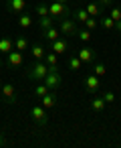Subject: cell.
<instances>
[{"label":"cell","instance_id":"6da1fadb","mask_svg":"<svg viewBox=\"0 0 121 148\" xmlns=\"http://www.w3.org/2000/svg\"><path fill=\"white\" fill-rule=\"evenodd\" d=\"M47 73H49V65H47L45 61H34V63L24 71V77H26L28 81H45Z\"/></svg>","mask_w":121,"mask_h":148},{"label":"cell","instance_id":"7a4b0ae2","mask_svg":"<svg viewBox=\"0 0 121 148\" xmlns=\"http://www.w3.org/2000/svg\"><path fill=\"white\" fill-rule=\"evenodd\" d=\"M57 27H59V31H61V35L63 37H67V39H73L75 35H77V23L71 18V16H65V18H61V21H57Z\"/></svg>","mask_w":121,"mask_h":148},{"label":"cell","instance_id":"3957f363","mask_svg":"<svg viewBox=\"0 0 121 148\" xmlns=\"http://www.w3.org/2000/svg\"><path fill=\"white\" fill-rule=\"evenodd\" d=\"M49 14L55 18V21H61V18H65V16H71L73 12H71V8H69V4H63V2H53L49 4Z\"/></svg>","mask_w":121,"mask_h":148},{"label":"cell","instance_id":"277c9868","mask_svg":"<svg viewBox=\"0 0 121 148\" xmlns=\"http://www.w3.org/2000/svg\"><path fill=\"white\" fill-rule=\"evenodd\" d=\"M61 83H63L61 71H59V69H49V73H47V77H45V85H47L49 89L57 91V89H61Z\"/></svg>","mask_w":121,"mask_h":148},{"label":"cell","instance_id":"5b68a950","mask_svg":"<svg viewBox=\"0 0 121 148\" xmlns=\"http://www.w3.org/2000/svg\"><path fill=\"white\" fill-rule=\"evenodd\" d=\"M83 87H85V91L91 93V95L99 93V91H101V77H97L95 73L87 75V77L83 79Z\"/></svg>","mask_w":121,"mask_h":148},{"label":"cell","instance_id":"8992f818","mask_svg":"<svg viewBox=\"0 0 121 148\" xmlns=\"http://www.w3.org/2000/svg\"><path fill=\"white\" fill-rule=\"evenodd\" d=\"M30 118L37 126H47L49 124V116H47V108L43 106H32L30 108Z\"/></svg>","mask_w":121,"mask_h":148},{"label":"cell","instance_id":"52a82bcc","mask_svg":"<svg viewBox=\"0 0 121 148\" xmlns=\"http://www.w3.org/2000/svg\"><path fill=\"white\" fill-rule=\"evenodd\" d=\"M26 6H28L26 0H6V12L12 14V16L22 14V12L26 10Z\"/></svg>","mask_w":121,"mask_h":148},{"label":"cell","instance_id":"ba28073f","mask_svg":"<svg viewBox=\"0 0 121 148\" xmlns=\"http://www.w3.org/2000/svg\"><path fill=\"white\" fill-rule=\"evenodd\" d=\"M77 57L83 61V65H93V63L97 61V51L85 45V47H81V49L77 51Z\"/></svg>","mask_w":121,"mask_h":148},{"label":"cell","instance_id":"9c48e42d","mask_svg":"<svg viewBox=\"0 0 121 148\" xmlns=\"http://www.w3.org/2000/svg\"><path fill=\"white\" fill-rule=\"evenodd\" d=\"M2 97H4V103H8V106H16V101H18V95H16V87L12 85V83H4L2 85Z\"/></svg>","mask_w":121,"mask_h":148},{"label":"cell","instance_id":"30bf717a","mask_svg":"<svg viewBox=\"0 0 121 148\" xmlns=\"http://www.w3.org/2000/svg\"><path fill=\"white\" fill-rule=\"evenodd\" d=\"M22 63H24L22 51H16V49H12V51L6 55V65H8L10 69H18V67H22Z\"/></svg>","mask_w":121,"mask_h":148},{"label":"cell","instance_id":"8fae6325","mask_svg":"<svg viewBox=\"0 0 121 148\" xmlns=\"http://www.w3.org/2000/svg\"><path fill=\"white\" fill-rule=\"evenodd\" d=\"M49 49H51V51H55V53L61 57V55H65V53L69 51V41H65V39H61V37H59L57 41H53V43L49 45Z\"/></svg>","mask_w":121,"mask_h":148},{"label":"cell","instance_id":"7c38bea8","mask_svg":"<svg viewBox=\"0 0 121 148\" xmlns=\"http://www.w3.org/2000/svg\"><path fill=\"white\" fill-rule=\"evenodd\" d=\"M57 101H59V95H57V91H53V89L41 97V106H43V108H47V110L55 108V106H57Z\"/></svg>","mask_w":121,"mask_h":148},{"label":"cell","instance_id":"4fadbf2b","mask_svg":"<svg viewBox=\"0 0 121 148\" xmlns=\"http://www.w3.org/2000/svg\"><path fill=\"white\" fill-rule=\"evenodd\" d=\"M30 55L34 61H45V55H47V47L43 43H34L30 45Z\"/></svg>","mask_w":121,"mask_h":148},{"label":"cell","instance_id":"5bb4252c","mask_svg":"<svg viewBox=\"0 0 121 148\" xmlns=\"http://www.w3.org/2000/svg\"><path fill=\"white\" fill-rule=\"evenodd\" d=\"M43 35V41L47 43V45H51L53 41H57L59 37H61V31H59V27L55 25V27H51V29H47L45 33H41Z\"/></svg>","mask_w":121,"mask_h":148},{"label":"cell","instance_id":"9a60e30c","mask_svg":"<svg viewBox=\"0 0 121 148\" xmlns=\"http://www.w3.org/2000/svg\"><path fill=\"white\" fill-rule=\"evenodd\" d=\"M14 49V41L10 37H2L0 39V55H8Z\"/></svg>","mask_w":121,"mask_h":148},{"label":"cell","instance_id":"2e32d148","mask_svg":"<svg viewBox=\"0 0 121 148\" xmlns=\"http://www.w3.org/2000/svg\"><path fill=\"white\" fill-rule=\"evenodd\" d=\"M85 10L89 12V16H99V14H103V6L97 2V0H91V2L85 6Z\"/></svg>","mask_w":121,"mask_h":148},{"label":"cell","instance_id":"e0dca14e","mask_svg":"<svg viewBox=\"0 0 121 148\" xmlns=\"http://www.w3.org/2000/svg\"><path fill=\"white\" fill-rule=\"evenodd\" d=\"M105 108H107V103L103 101V97L95 93V95H93V99H91V110H93L95 114H99V112H103Z\"/></svg>","mask_w":121,"mask_h":148},{"label":"cell","instance_id":"ac0fdd59","mask_svg":"<svg viewBox=\"0 0 121 148\" xmlns=\"http://www.w3.org/2000/svg\"><path fill=\"white\" fill-rule=\"evenodd\" d=\"M55 25H57V21H55L51 14L41 16V21H39V29H41V33H45L47 29H51V27H55Z\"/></svg>","mask_w":121,"mask_h":148},{"label":"cell","instance_id":"d6986e66","mask_svg":"<svg viewBox=\"0 0 121 148\" xmlns=\"http://www.w3.org/2000/svg\"><path fill=\"white\" fill-rule=\"evenodd\" d=\"M87 18H89V12H87L85 8H77V10L73 12V21H75L77 25H85Z\"/></svg>","mask_w":121,"mask_h":148},{"label":"cell","instance_id":"ffe728a7","mask_svg":"<svg viewBox=\"0 0 121 148\" xmlns=\"http://www.w3.org/2000/svg\"><path fill=\"white\" fill-rule=\"evenodd\" d=\"M45 63L49 67H59V55L51 49H47V55H45Z\"/></svg>","mask_w":121,"mask_h":148},{"label":"cell","instance_id":"44dd1931","mask_svg":"<svg viewBox=\"0 0 121 148\" xmlns=\"http://www.w3.org/2000/svg\"><path fill=\"white\" fill-rule=\"evenodd\" d=\"M75 37H77L81 43H89V41L93 39V31H89V29H85V27H83V29H79V31H77V35H75Z\"/></svg>","mask_w":121,"mask_h":148},{"label":"cell","instance_id":"7402d4cb","mask_svg":"<svg viewBox=\"0 0 121 148\" xmlns=\"http://www.w3.org/2000/svg\"><path fill=\"white\" fill-rule=\"evenodd\" d=\"M14 49H16V51H22V53L28 51V39H26L24 35L16 37V39H14Z\"/></svg>","mask_w":121,"mask_h":148},{"label":"cell","instance_id":"603a6c76","mask_svg":"<svg viewBox=\"0 0 121 148\" xmlns=\"http://www.w3.org/2000/svg\"><path fill=\"white\" fill-rule=\"evenodd\" d=\"M99 95L103 97V101H105L107 106H113V103H115V99H117V95H115V91H111V89H105V91H99Z\"/></svg>","mask_w":121,"mask_h":148},{"label":"cell","instance_id":"cb8c5ba5","mask_svg":"<svg viewBox=\"0 0 121 148\" xmlns=\"http://www.w3.org/2000/svg\"><path fill=\"white\" fill-rule=\"evenodd\" d=\"M18 25H20L22 29H30V27H32V16H30L28 12L18 14Z\"/></svg>","mask_w":121,"mask_h":148},{"label":"cell","instance_id":"d4e9b609","mask_svg":"<svg viewBox=\"0 0 121 148\" xmlns=\"http://www.w3.org/2000/svg\"><path fill=\"white\" fill-rule=\"evenodd\" d=\"M99 27H101V29H105V31H113V29H115V21H113L109 14H107V16H101Z\"/></svg>","mask_w":121,"mask_h":148},{"label":"cell","instance_id":"484cf974","mask_svg":"<svg viewBox=\"0 0 121 148\" xmlns=\"http://www.w3.org/2000/svg\"><path fill=\"white\" fill-rule=\"evenodd\" d=\"M67 67H69L71 71H79V69L83 67V61H81L77 55H73V57H69V61H67Z\"/></svg>","mask_w":121,"mask_h":148},{"label":"cell","instance_id":"4316f807","mask_svg":"<svg viewBox=\"0 0 121 148\" xmlns=\"http://www.w3.org/2000/svg\"><path fill=\"white\" fill-rule=\"evenodd\" d=\"M91 67H93V71H91V73H95L97 77H103V75L107 73V67H105V63H101V61H95Z\"/></svg>","mask_w":121,"mask_h":148},{"label":"cell","instance_id":"83f0119b","mask_svg":"<svg viewBox=\"0 0 121 148\" xmlns=\"http://www.w3.org/2000/svg\"><path fill=\"white\" fill-rule=\"evenodd\" d=\"M85 29H89V31H95V29H99V21H97V16H89L87 21H85V25H83Z\"/></svg>","mask_w":121,"mask_h":148},{"label":"cell","instance_id":"f1b7e54d","mask_svg":"<svg viewBox=\"0 0 121 148\" xmlns=\"http://www.w3.org/2000/svg\"><path fill=\"white\" fill-rule=\"evenodd\" d=\"M109 16H111L115 23H119V21H121V6H111V8H109Z\"/></svg>","mask_w":121,"mask_h":148},{"label":"cell","instance_id":"f546056e","mask_svg":"<svg viewBox=\"0 0 121 148\" xmlns=\"http://www.w3.org/2000/svg\"><path fill=\"white\" fill-rule=\"evenodd\" d=\"M49 91H51V89H49V87H47L45 83H41V85H37V87H34V95H37L39 99H41V97H43L45 93H49Z\"/></svg>","mask_w":121,"mask_h":148},{"label":"cell","instance_id":"4dcf8cb0","mask_svg":"<svg viewBox=\"0 0 121 148\" xmlns=\"http://www.w3.org/2000/svg\"><path fill=\"white\" fill-rule=\"evenodd\" d=\"M34 12H37L39 16H47V14H49V4H45V2H43V4H37Z\"/></svg>","mask_w":121,"mask_h":148},{"label":"cell","instance_id":"1f68e13d","mask_svg":"<svg viewBox=\"0 0 121 148\" xmlns=\"http://www.w3.org/2000/svg\"><path fill=\"white\" fill-rule=\"evenodd\" d=\"M97 2H99L103 8H109V6H113V0H97Z\"/></svg>","mask_w":121,"mask_h":148},{"label":"cell","instance_id":"d6a6232c","mask_svg":"<svg viewBox=\"0 0 121 148\" xmlns=\"http://www.w3.org/2000/svg\"><path fill=\"white\" fill-rule=\"evenodd\" d=\"M2 146H6V138H4L2 132H0V148H2Z\"/></svg>","mask_w":121,"mask_h":148},{"label":"cell","instance_id":"836d02e7","mask_svg":"<svg viewBox=\"0 0 121 148\" xmlns=\"http://www.w3.org/2000/svg\"><path fill=\"white\" fill-rule=\"evenodd\" d=\"M115 31H117V33H121V21H119V23H115Z\"/></svg>","mask_w":121,"mask_h":148},{"label":"cell","instance_id":"e575fe53","mask_svg":"<svg viewBox=\"0 0 121 148\" xmlns=\"http://www.w3.org/2000/svg\"><path fill=\"white\" fill-rule=\"evenodd\" d=\"M55 2H63V4H69V0H55Z\"/></svg>","mask_w":121,"mask_h":148},{"label":"cell","instance_id":"d590c367","mask_svg":"<svg viewBox=\"0 0 121 148\" xmlns=\"http://www.w3.org/2000/svg\"><path fill=\"white\" fill-rule=\"evenodd\" d=\"M2 65H4V61H2V57H0V69H2Z\"/></svg>","mask_w":121,"mask_h":148},{"label":"cell","instance_id":"8d00e7d4","mask_svg":"<svg viewBox=\"0 0 121 148\" xmlns=\"http://www.w3.org/2000/svg\"><path fill=\"white\" fill-rule=\"evenodd\" d=\"M2 85H4V83H2V81H0V91H2Z\"/></svg>","mask_w":121,"mask_h":148},{"label":"cell","instance_id":"74e56055","mask_svg":"<svg viewBox=\"0 0 121 148\" xmlns=\"http://www.w3.org/2000/svg\"><path fill=\"white\" fill-rule=\"evenodd\" d=\"M0 108H2V99H0Z\"/></svg>","mask_w":121,"mask_h":148}]
</instances>
